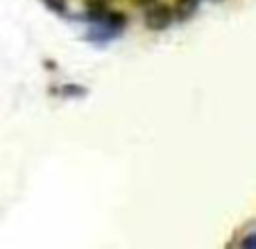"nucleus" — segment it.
Returning a JSON list of instances; mask_svg holds the SVG:
<instances>
[{"label":"nucleus","mask_w":256,"mask_h":249,"mask_svg":"<svg viewBox=\"0 0 256 249\" xmlns=\"http://www.w3.org/2000/svg\"><path fill=\"white\" fill-rule=\"evenodd\" d=\"M174 20L172 7L168 5H152L150 10L145 12V25L154 32H161V30L170 28V23Z\"/></svg>","instance_id":"nucleus-1"},{"label":"nucleus","mask_w":256,"mask_h":249,"mask_svg":"<svg viewBox=\"0 0 256 249\" xmlns=\"http://www.w3.org/2000/svg\"><path fill=\"white\" fill-rule=\"evenodd\" d=\"M198 10H200V0H177L172 7V14L179 20H188L198 14Z\"/></svg>","instance_id":"nucleus-2"},{"label":"nucleus","mask_w":256,"mask_h":249,"mask_svg":"<svg viewBox=\"0 0 256 249\" xmlns=\"http://www.w3.org/2000/svg\"><path fill=\"white\" fill-rule=\"evenodd\" d=\"M44 5L50 12H57V14H66V0H44Z\"/></svg>","instance_id":"nucleus-3"},{"label":"nucleus","mask_w":256,"mask_h":249,"mask_svg":"<svg viewBox=\"0 0 256 249\" xmlns=\"http://www.w3.org/2000/svg\"><path fill=\"white\" fill-rule=\"evenodd\" d=\"M242 247L245 249H256V234H252V236H247V238H242Z\"/></svg>","instance_id":"nucleus-4"},{"label":"nucleus","mask_w":256,"mask_h":249,"mask_svg":"<svg viewBox=\"0 0 256 249\" xmlns=\"http://www.w3.org/2000/svg\"><path fill=\"white\" fill-rule=\"evenodd\" d=\"M136 5H140V7H145V5H152V2H154V0H134Z\"/></svg>","instance_id":"nucleus-5"}]
</instances>
